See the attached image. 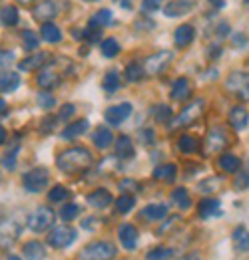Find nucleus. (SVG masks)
Here are the masks:
<instances>
[{"label": "nucleus", "instance_id": "obj_42", "mask_svg": "<svg viewBox=\"0 0 249 260\" xmlns=\"http://www.w3.org/2000/svg\"><path fill=\"white\" fill-rule=\"evenodd\" d=\"M224 179L222 177H207L204 181H200V191L202 193H215L222 187Z\"/></svg>", "mask_w": 249, "mask_h": 260}, {"label": "nucleus", "instance_id": "obj_47", "mask_svg": "<svg viewBox=\"0 0 249 260\" xmlns=\"http://www.w3.org/2000/svg\"><path fill=\"white\" fill-rule=\"evenodd\" d=\"M38 106L40 108H44V109H52L54 106H56V100H54V95H50L48 91H42L40 95H38Z\"/></svg>", "mask_w": 249, "mask_h": 260}, {"label": "nucleus", "instance_id": "obj_61", "mask_svg": "<svg viewBox=\"0 0 249 260\" xmlns=\"http://www.w3.org/2000/svg\"><path fill=\"white\" fill-rule=\"evenodd\" d=\"M6 260H22V258H20V256H14V254H12V256H8Z\"/></svg>", "mask_w": 249, "mask_h": 260}, {"label": "nucleus", "instance_id": "obj_14", "mask_svg": "<svg viewBox=\"0 0 249 260\" xmlns=\"http://www.w3.org/2000/svg\"><path fill=\"white\" fill-rule=\"evenodd\" d=\"M118 239H120V244L126 250H134L137 246V229L130 222H124L118 229Z\"/></svg>", "mask_w": 249, "mask_h": 260}, {"label": "nucleus", "instance_id": "obj_38", "mask_svg": "<svg viewBox=\"0 0 249 260\" xmlns=\"http://www.w3.org/2000/svg\"><path fill=\"white\" fill-rule=\"evenodd\" d=\"M100 50H102L104 58H116L120 54V44H118L116 38H106L104 42L100 44Z\"/></svg>", "mask_w": 249, "mask_h": 260}, {"label": "nucleus", "instance_id": "obj_49", "mask_svg": "<svg viewBox=\"0 0 249 260\" xmlns=\"http://www.w3.org/2000/svg\"><path fill=\"white\" fill-rule=\"evenodd\" d=\"M74 111H76V108H74L72 104H64V106L60 108V113H58V119H60V121H68L70 117L74 115Z\"/></svg>", "mask_w": 249, "mask_h": 260}, {"label": "nucleus", "instance_id": "obj_33", "mask_svg": "<svg viewBox=\"0 0 249 260\" xmlns=\"http://www.w3.org/2000/svg\"><path fill=\"white\" fill-rule=\"evenodd\" d=\"M110 22H112V10L104 8V10H98V12L92 16L90 20H88V26H90V28H96V30H102V28L108 26Z\"/></svg>", "mask_w": 249, "mask_h": 260}, {"label": "nucleus", "instance_id": "obj_44", "mask_svg": "<svg viewBox=\"0 0 249 260\" xmlns=\"http://www.w3.org/2000/svg\"><path fill=\"white\" fill-rule=\"evenodd\" d=\"M22 44H24V50L32 52V50H36V48H38L40 38L36 36V32H32V30H24L22 32Z\"/></svg>", "mask_w": 249, "mask_h": 260}, {"label": "nucleus", "instance_id": "obj_23", "mask_svg": "<svg viewBox=\"0 0 249 260\" xmlns=\"http://www.w3.org/2000/svg\"><path fill=\"white\" fill-rule=\"evenodd\" d=\"M116 155L120 159H132L136 155V149H134V143L128 135H120L116 139Z\"/></svg>", "mask_w": 249, "mask_h": 260}, {"label": "nucleus", "instance_id": "obj_18", "mask_svg": "<svg viewBox=\"0 0 249 260\" xmlns=\"http://www.w3.org/2000/svg\"><path fill=\"white\" fill-rule=\"evenodd\" d=\"M22 254L26 260H44L46 248L40 240H28L22 246Z\"/></svg>", "mask_w": 249, "mask_h": 260}, {"label": "nucleus", "instance_id": "obj_35", "mask_svg": "<svg viewBox=\"0 0 249 260\" xmlns=\"http://www.w3.org/2000/svg\"><path fill=\"white\" fill-rule=\"evenodd\" d=\"M134 207H136V197L130 195V193H124V195H120L116 199V211L120 215H128Z\"/></svg>", "mask_w": 249, "mask_h": 260}, {"label": "nucleus", "instance_id": "obj_11", "mask_svg": "<svg viewBox=\"0 0 249 260\" xmlns=\"http://www.w3.org/2000/svg\"><path fill=\"white\" fill-rule=\"evenodd\" d=\"M22 226H24V222L22 220H18L16 215H12V217H8L2 220V246H4V248L10 246L14 240L20 237Z\"/></svg>", "mask_w": 249, "mask_h": 260}, {"label": "nucleus", "instance_id": "obj_50", "mask_svg": "<svg viewBox=\"0 0 249 260\" xmlns=\"http://www.w3.org/2000/svg\"><path fill=\"white\" fill-rule=\"evenodd\" d=\"M159 6H161V0H142V10L144 12H156Z\"/></svg>", "mask_w": 249, "mask_h": 260}, {"label": "nucleus", "instance_id": "obj_30", "mask_svg": "<svg viewBox=\"0 0 249 260\" xmlns=\"http://www.w3.org/2000/svg\"><path fill=\"white\" fill-rule=\"evenodd\" d=\"M20 86V76L14 74V72H4L2 74V80H0V87H2V93H12L16 91Z\"/></svg>", "mask_w": 249, "mask_h": 260}, {"label": "nucleus", "instance_id": "obj_17", "mask_svg": "<svg viewBox=\"0 0 249 260\" xmlns=\"http://www.w3.org/2000/svg\"><path fill=\"white\" fill-rule=\"evenodd\" d=\"M34 18L36 20H42V22H50L56 14H58V4L54 0H44L40 2L36 8H34Z\"/></svg>", "mask_w": 249, "mask_h": 260}, {"label": "nucleus", "instance_id": "obj_59", "mask_svg": "<svg viewBox=\"0 0 249 260\" xmlns=\"http://www.w3.org/2000/svg\"><path fill=\"white\" fill-rule=\"evenodd\" d=\"M116 2H118V4H122L124 8H130V2H128V0H116Z\"/></svg>", "mask_w": 249, "mask_h": 260}, {"label": "nucleus", "instance_id": "obj_48", "mask_svg": "<svg viewBox=\"0 0 249 260\" xmlns=\"http://www.w3.org/2000/svg\"><path fill=\"white\" fill-rule=\"evenodd\" d=\"M249 187V171H241L235 179V189L237 191H245Z\"/></svg>", "mask_w": 249, "mask_h": 260}, {"label": "nucleus", "instance_id": "obj_13", "mask_svg": "<svg viewBox=\"0 0 249 260\" xmlns=\"http://www.w3.org/2000/svg\"><path fill=\"white\" fill-rule=\"evenodd\" d=\"M196 8V0H170L163 6V14L170 18H180Z\"/></svg>", "mask_w": 249, "mask_h": 260}, {"label": "nucleus", "instance_id": "obj_41", "mask_svg": "<svg viewBox=\"0 0 249 260\" xmlns=\"http://www.w3.org/2000/svg\"><path fill=\"white\" fill-rule=\"evenodd\" d=\"M174 256V250L168 248V246H156L152 248L148 254H146V260H170Z\"/></svg>", "mask_w": 249, "mask_h": 260}, {"label": "nucleus", "instance_id": "obj_4", "mask_svg": "<svg viewBox=\"0 0 249 260\" xmlns=\"http://www.w3.org/2000/svg\"><path fill=\"white\" fill-rule=\"evenodd\" d=\"M54 218H56V215L50 207H38L30 217L26 218V226L32 233H46L48 229H52Z\"/></svg>", "mask_w": 249, "mask_h": 260}, {"label": "nucleus", "instance_id": "obj_27", "mask_svg": "<svg viewBox=\"0 0 249 260\" xmlns=\"http://www.w3.org/2000/svg\"><path fill=\"white\" fill-rule=\"evenodd\" d=\"M92 141H94V145L98 149H108L114 143L112 131L108 129V127H98V129L94 131V135H92Z\"/></svg>", "mask_w": 249, "mask_h": 260}, {"label": "nucleus", "instance_id": "obj_28", "mask_svg": "<svg viewBox=\"0 0 249 260\" xmlns=\"http://www.w3.org/2000/svg\"><path fill=\"white\" fill-rule=\"evenodd\" d=\"M142 217L148 218V220H161V218L168 217V207L165 205H159V203L148 205V207L142 209Z\"/></svg>", "mask_w": 249, "mask_h": 260}, {"label": "nucleus", "instance_id": "obj_52", "mask_svg": "<svg viewBox=\"0 0 249 260\" xmlns=\"http://www.w3.org/2000/svg\"><path fill=\"white\" fill-rule=\"evenodd\" d=\"M178 222H180V217H172V218H170V222H165V224H163V226L159 229V231H158V235H163L165 231H170V229H172L174 224H178Z\"/></svg>", "mask_w": 249, "mask_h": 260}, {"label": "nucleus", "instance_id": "obj_60", "mask_svg": "<svg viewBox=\"0 0 249 260\" xmlns=\"http://www.w3.org/2000/svg\"><path fill=\"white\" fill-rule=\"evenodd\" d=\"M0 135H2V145H6V129H4V127L0 131Z\"/></svg>", "mask_w": 249, "mask_h": 260}, {"label": "nucleus", "instance_id": "obj_19", "mask_svg": "<svg viewBox=\"0 0 249 260\" xmlns=\"http://www.w3.org/2000/svg\"><path fill=\"white\" fill-rule=\"evenodd\" d=\"M193 38H196V30H193L191 24H181V26H178V30L174 34V42H176L178 48L189 46V44L193 42Z\"/></svg>", "mask_w": 249, "mask_h": 260}, {"label": "nucleus", "instance_id": "obj_24", "mask_svg": "<svg viewBox=\"0 0 249 260\" xmlns=\"http://www.w3.org/2000/svg\"><path fill=\"white\" fill-rule=\"evenodd\" d=\"M219 207H222V203H219L217 199H204V201H200V205H198V213H200L202 218H211V217H215V215H222Z\"/></svg>", "mask_w": 249, "mask_h": 260}, {"label": "nucleus", "instance_id": "obj_36", "mask_svg": "<svg viewBox=\"0 0 249 260\" xmlns=\"http://www.w3.org/2000/svg\"><path fill=\"white\" fill-rule=\"evenodd\" d=\"M172 201H174V205H176L178 209H181V211H187V209L191 207V197H189V193H187L183 187L172 191Z\"/></svg>", "mask_w": 249, "mask_h": 260}, {"label": "nucleus", "instance_id": "obj_20", "mask_svg": "<svg viewBox=\"0 0 249 260\" xmlns=\"http://www.w3.org/2000/svg\"><path fill=\"white\" fill-rule=\"evenodd\" d=\"M154 179H158L161 183H168L172 185L176 179H178V167L174 163H163V165H158L154 169Z\"/></svg>", "mask_w": 249, "mask_h": 260}, {"label": "nucleus", "instance_id": "obj_57", "mask_svg": "<svg viewBox=\"0 0 249 260\" xmlns=\"http://www.w3.org/2000/svg\"><path fill=\"white\" fill-rule=\"evenodd\" d=\"M233 40L237 42V46H243V42H245V38H243L241 34H235V36H233Z\"/></svg>", "mask_w": 249, "mask_h": 260}, {"label": "nucleus", "instance_id": "obj_16", "mask_svg": "<svg viewBox=\"0 0 249 260\" xmlns=\"http://www.w3.org/2000/svg\"><path fill=\"white\" fill-rule=\"evenodd\" d=\"M86 201L94 209H106L114 203V197L106 189H96V191H92L90 195H86Z\"/></svg>", "mask_w": 249, "mask_h": 260}, {"label": "nucleus", "instance_id": "obj_9", "mask_svg": "<svg viewBox=\"0 0 249 260\" xmlns=\"http://www.w3.org/2000/svg\"><path fill=\"white\" fill-rule=\"evenodd\" d=\"M48 181H50V175L44 167H36L22 177V185L28 193H40L42 189H46Z\"/></svg>", "mask_w": 249, "mask_h": 260}, {"label": "nucleus", "instance_id": "obj_46", "mask_svg": "<svg viewBox=\"0 0 249 260\" xmlns=\"http://www.w3.org/2000/svg\"><path fill=\"white\" fill-rule=\"evenodd\" d=\"M154 117H156V121H159V123H165V121H170L172 119V109H170V106H156L154 108Z\"/></svg>", "mask_w": 249, "mask_h": 260}, {"label": "nucleus", "instance_id": "obj_1", "mask_svg": "<svg viewBox=\"0 0 249 260\" xmlns=\"http://www.w3.org/2000/svg\"><path fill=\"white\" fill-rule=\"evenodd\" d=\"M56 165L62 173L78 175L92 167V153L84 147H68L56 157Z\"/></svg>", "mask_w": 249, "mask_h": 260}, {"label": "nucleus", "instance_id": "obj_15", "mask_svg": "<svg viewBox=\"0 0 249 260\" xmlns=\"http://www.w3.org/2000/svg\"><path fill=\"white\" fill-rule=\"evenodd\" d=\"M227 119H229V125L235 131L245 129L249 123L247 109L243 108V106H233V108L229 109V113H227Z\"/></svg>", "mask_w": 249, "mask_h": 260}, {"label": "nucleus", "instance_id": "obj_39", "mask_svg": "<svg viewBox=\"0 0 249 260\" xmlns=\"http://www.w3.org/2000/svg\"><path fill=\"white\" fill-rule=\"evenodd\" d=\"M18 149H20V145L14 143L12 147H8V151L4 153V157H2L4 169H8V171H14V169H16V155H18Z\"/></svg>", "mask_w": 249, "mask_h": 260}, {"label": "nucleus", "instance_id": "obj_43", "mask_svg": "<svg viewBox=\"0 0 249 260\" xmlns=\"http://www.w3.org/2000/svg\"><path fill=\"white\" fill-rule=\"evenodd\" d=\"M68 197H70V191L64 187V185H56V187L50 189L48 201H50V203H62V201H66Z\"/></svg>", "mask_w": 249, "mask_h": 260}, {"label": "nucleus", "instance_id": "obj_29", "mask_svg": "<svg viewBox=\"0 0 249 260\" xmlns=\"http://www.w3.org/2000/svg\"><path fill=\"white\" fill-rule=\"evenodd\" d=\"M231 240H233V246L235 250L243 252V250H249V231L245 226H237L231 235Z\"/></svg>", "mask_w": 249, "mask_h": 260}, {"label": "nucleus", "instance_id": "obj_6", "mask_svg": "<svg viewBox=\"0 0 249 260\" xmlns=\"http://www.w3.org/2000/svg\"><path fill=\"white\" fill-rule=\"evenodd\" d=\"M229 145V139H227V133L224 131V127L219 125H213L211 129L207 131L204 139V149L205 155H215V153H222Z\"/></svg>", "mask_w": 249, "mask_h": 260}, {"label": "nucleus", "instance_id": "obj_54", "mask_svg": "<svg viewBox=\"0 0 249 260\" xmlns=\"http://www.w3.org/2000/svg\"><path fill=\"white\" fill-rule=\"evenodd\" d=\"M130 187H132V189H137V183L136 181H122V183H120V189H124V191L130 189Z\"/></svg>", "mask_w": 249, "mask_h": 260}, {"label": "nucleus", "instance_id": "obj_21", "mask_svg": "<svg viewBox=\"0 0 249 260\" xmlns=\"http://www.w3.org/2000/svg\"><path fill=\"white\" fill-rule=\"evenodd\" d=\"M172 100L174 102H183V100H187L189 95H191V84H189V80L187 78H178L176 82H174V86H172Z\"/></svg>", "mask_w": 249, "mask_h": 260}, {"label": "nucleus", "instance_id": "obj_8", "mask_svg": "<svg viewBox=\"0 0 249 260\" xmlns=\"http://www.w3.org/2000/svg\"><path fill=\"white\" fill-rule=\"evenodd\" d=\"M172 60H174V52H170V50H159V52L148 56V58L144 60V70H146L148 76H158V74H161V72L170 66Z\"/></svg>", "mask_w": 249, "mask_h": 260}, {"label": "nucleus", "instance_id": "obj_10", "mask_svg": "<svg viewBox=\"0 0 249 260\" xmlns=\"http://www.w3.org/2000/svg\"><path fill=\"white\" fill-rule=\"evenodd\" d=\"M66 74H62V72H58L56 70V62L54 64H46L40 72H38V76H36V84L40 86V89H54L56 86H60V82H62V78H64Z\"/></svg>", "mask_w": 249, "mask_h": 260}, {"label": "nucleus", "instance_id": "obj_32", "mask_svg": "<svg viewBox=\"0 0 249 260\" xmlns=\"http://www.w3.org/2000/svg\"><path fill=\"white\" fill-rule=\"evenodd\" d=\"M178 149H180L183 155H191V153H196L200 149V141H198L193 135L183 133L180 139H178Z\"/></svg>", "mask_w": 249, "mask_h": 260}, {"label": "nucleus", "instance_id": "obj_34", "mask_svg": "<svg viewBox=\"0 0 249 260\" xmlns=\"http://www.w3.org/2000/svg\"><path fill=\"white\" fill-rule=\"evenodd\" d=\"M124 76H126V80H128V82H142V80H144L148 74H146V70H144V64L130 62V64L126 66Z\"/></svg>", "mask_w": 249, "mask_h": 260}, {"label": "nucleus", "instance_id": "obj_7", "mask_svg": "<svg viewBox=\"0 0 249 260\" xmlns=\"http://www.w3.org/2000/svg\"><path fill=\"white\" fill-rule=\"evenodd\" d=\"M202 109H204V100H193L191 104H187L185 108L180 111V115L172 121L170 129H178V127H185V125H191L196 119H200L202 115Z\"/></svg>", "mask_w": 249, "mask_h": 260}, {"label": "nucleus", "instance_id": "obj_62", "mask_svg": "<svg viewBox=\"0 0 249 260\" xmlns=\"http://www.w3.org/2000/svg\"><path fill=\"white\" fill-rule=\"evenodd\" d=\"M20 4H30V2H34V0H18Z\"/></svg>", "mask_w": 249, "mask_h": 260}, {"label": "nucleus", "instance_id": "obj_63", "mask_svg": "<svg viewBox=\"0 0 249 260\" xmlns=\"http://www.w3.org/2000/svg\"><path fill=\"white\" fill-rule=\"evenodd\" d=\"M86 2H94V0H86Z\"/></svg>", "mask_w": 249, "mask_h": 260}, {"label": "nucleus", "instance_id": "obj_12", "mask_svg": "<svg viewBox=\"0 0 249 260\" xmlns=\"http://www.w3.org/2000/svg\"><path fill=\"white\" fill-rule=\"evenodd\" d=\"M130 115H132V104H128V102L112 106V108H108L104 111V119H106V123H110V125H120V123H124Z\"/></svg>", "mask_w": 249, "mask_h": 260}, {"label": "nucleus", "instance_id": "obj_58", "mask_svg": "<svg viewBox=\"0 0 249 260\" xmlns=\"http://www.w3.org/2000/svg\"><path fill=\"white\" fill-rule=\"evenodd\" d=\"M0 108H2V117H8V108H6V102L4 100L0 102Z\"/></svg>", "mask_w": 249, "mask_h": 260}, {"label": "nucleus", "instance_id": "obj_22", "mask_svg": "<svg viewBox=\"0 0 249 260\" xmlns=\"http://www.w3.org/2000/svg\"><path fill=\"white\" fill-rule=\"evenodd\" d=\"M50 56L46 54V52H40V54H32V56H28V58H24L22 62L18 64V70L20 72H32V70H42L46 66V60H48Z\"/></svg>", "mask_w": 249, "mask_h": 260}, {"label": "nucleus", "instance_id": "obj_37", "mask_svg": "<svg viewBox=\"0 0 249 260\" xmlns=\"http://www.w3.org/2000/svg\"><path fill=\"white\" fill-rule=\"evenodd\" d=\"M18 22H20V16H18L16 6H12V4L2 6V24H4V26L12 28V26H16Z\"/></svg>", "mask_w": 249, "mask_h": 260}, {"label": "nucleus", "instance_id": "obj_25", "mask_svg": "<svg viewBox=\"0 0 249 260\" xmlns=\"http://www.w3.org/2000/svg\"><path fill=\"white\" fill-rule=\"evenodd\" d=\"M90 127V121L88 119H78V121H72L68 123L64 131H62V137L64 139H76V137H80V135H84L86 131Z\"/></svg>", "mask_w": 249, "mask_h": 260}, {"label": "nucleus", "instance_id": "obj_5", "mask_svg": "<svg viewBox=\"0 0 249 260\" xmlns=\"http://www.w3.org/2000/svg\"><path fill=\"white\" fill-rule=\"evenodd\" d=\"M226 89L235 98L249 102V74L247 72H231L226 80Z\"/></svg>", "mask_w": 249, "mask_h": 260}, {"label": "nucleus", "instance_id": "obj_55", "mask_svg": "<svg viewBox=\"0 0 249 260\" xmlns=\"http://www.w3.org/2000/svg\"><path fill=\"white\" fill-rule=\"evenodd\" d=\"M134 26H136V28H142V26H144V28H154V20H150V18H146V22L137 20Z\"/></svg>", "mask_w": 249, "mask_h": 260}, {"label": "nucleus", "instance_id": "obj_31", "mask_svg": "<svg viewBox=\"0 0 249 260\" xmlns=\"http://www.w3.org/2000/svg\"><path fill=\"white\" fill-rule=\"evenodd\" d=\"M40 34H42V38H44L46 42L50 44H58L62 40V32H60V28L54 22H44L42 28H40Z\"/></svg>", "mask_w": 249, "mask_h": 260}, {"label": "nucleus", "instance_id": "obj_26", "mask_svg": "<svg viewBox=\"0 0 249 260\" xmlns=\"http://www.w3.org/2000/svg\"><path fill=\"white\" fill-rule=\"evenodd\" d=\"M217 163H219L222 171H226V173H237L241 169V159L233 153H222Z\"/></svg>", "mask_w": 249, "mask_h": 260}, {"label": "nucleus", "instance_id": "obj_51", "mask_svg": "<svg viewBox=\"0 0 249 260\" xmlns=\"http://www.w3.org/2000/svg\"><path fill=\"white\" fill-rule=\"evenodd\" d=\"M56 121H58V117H46L42 121V133H50L52 125H56Z\"/></svg>", "mask_w": 249, "mask_h": 260}, {"label": "nucleus", "instance_id": "obj_56", "mask_svg": "<svg viewBox=\"0 0 249 260\" xmlns=\"http://www.w3.org/2000/svg\"><path fill=\"white\" fill-rule=\"evenodd\" d=\"M180 260H202L196 252H191V254H185V256H181Z\"/></svg>", "mask_w": 249, "mask_h": 260}, {"label": "nucleus", "instance_id": "obj_53", "mask_svg": "<svg viewBox=\"0 0 249 260\" xmlns=\"http://www.w3.org/2000/svg\"><path fill=\"white\" fill-rule=\"evenodd\" d=\"M14 60V54L12 52H6V50H2V68H6L8 62H12Z\"/></svg>", "mask_w": 249, "mask_h": 260}, {"label": "nucleus", "instance_id": "obj_2", "mask_svg": "<svg viewBox=\"0 0 249 260\" xmlns=\"http://www.w3.org/2000/svg\"><path fill=\"white\" fill-rule=\"evenodd\" d=\"M118 254V248L114 246L110 240H96V242H90L86 244L78 258L80 260H112L114 256Z\"/></svg>", "mask_w": 249, "mask_h": 260}, {"label": "nucleus", "instance_id": "obj_3", "mask_svg": "<svg viewBox=\"0 0 249 260\" xmlns=\"http://www.w3.org/2000/svg\"><path fill=\"white\" fill-rule=\"evenodd\" d=\"M76 239H78L76 229H72V226H68V224H58V226H52V229H50L46 242H48L52 248L62 250V248L70 246Z\"/></svg>", "mask_w": 249, "mask_h": 260}, {"label": "nucleus", "instance_id": "obj_45", "mask_svg": "<svg viewBox=\"0 0 249 260\" xmlns=\"http://www.w3.org/2000/svg\"><path fill=\"white\" fill-rule=\"evenodd\" d=\"M78 215H80V207H78L76 203H68V205H64V207L60 209V218L66 220V222L74 220Z\"/></svg>", "mask_w": 249, "mask_h": 260}, {"label": "nucleus", "instance_id": "obj_40", "mask_svg": "<svg viewBox=\"0 0 249 260\" xmlns=\"http://www.w3.org/2000/svg\"><path fill=\"white\" fill-rule=\"evenodd\" d=\"M102 86H104V89H106L108 93H114V91L120 87V74H118L116 70H110V72H106Z\"/></svg>", "mask_w": 249, "mask_h": 260}]
</instances>
